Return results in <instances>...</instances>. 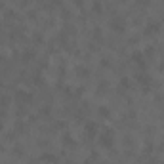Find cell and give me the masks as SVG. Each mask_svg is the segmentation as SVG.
I'll use <instances>...</instances> for the list:
<instances>
[{
  "label": "cell",
  "mask_w": 164,
  "mask_h": 164,
  "mask_svg": "<svg viewBox=\"0 0 164 164\" xmlns=\"http://www.w3.org/2000/svg\"><path fill=\"white\" fill-rule=\"evenodd\" d=\"M158 31H160L158 21H147V25L143 27V32H145V34H156Z\"/></svg>",
  "instance_id": "obj_1"
},
{
  "label": "cell",
  "mask_w": 164,
  "mask_h": 164,
  "mask_svg": "<svg viewBox=\"0 0 164 164\" xmlns=\"http://www.w3.org/2000/svg\"><path fill=\"white\" fill-rule=\"evenodd\" d=\"M99 141H101V145L103 147H113V143H114V136H113V132H105V134H101V137H99Z\"/></svg>",
  "instance_id": "obj_2"
},
{
  "label": "cell",
  "mask_w": 164,
  "mask_h": 164,
  "mask_svg": "<svg viewBox=\"0 0 164 164\" xmlns=\"http://www.w3.org/2000/svg\"><path fill=\"white\" fill-rule=\"evenodd\" d=\"M137 80H139L141 86H149V84H151V76L147 73H139V74H137Z\"/></svg>",
  "instance_id": "obj_3"
},
{
  "label": "cell",
  "mask_w": 164,
  "mask_h": 164,
  "mask_svg": "<svg viewBox=\"0 0 164 164\" xmlns=\"http://www.w3.org/2000/svg\"><path fill=\"white\" fill-rule=\"evenodd\" d=\"M111 27H113L114 31L122 32L124 31V21H122V19H114V21H111Z\"/></svg>",
  "instance_id": "obj_4"
},
{
  "label": "cell",
  "mask_w": 164,
  "mask_h": 164,
  "mask_svg": "<svg viewBox=\"0 0 164 164\" xmlns=\"http://www.w3.org/2000/svg\"><path fill=\"white\" fill-rule=\"evenodd\" d=\"M132 59L136 61V63H139V67H143V65H145V59H143V54H141V52H134Z\"/></svg>",
  "instance_id": "obj_5"
},
{
  "label": "cell",
  "mask_w": 164,
  "mask_h": 164,
  "mask_svg": "<svg viewBox=\"0 0 164 164\" xmlns=\"http://www.w3.org/2000/svg\"><path fill=\"white\" fill-rule=\"evenodd\" d=\"M96 132H97L96 124H94V122H88V124H86V134H88L90 137H94V136H96Z\"/></svg>",
  "instance_id": "obj_6"
},
{
  "label": "cell",
  "mask_w": 164,
  "mask_h": 164,
  "mask_svg": "<svg viewBox=\"0 0 164 164\" xmlns=\"http://www.w3.org/2000/svg\"><path fill=\"white\" fill-rule=\"evenodd\" d=\"M42 160H44V162H55V156L46 153V155H42Z\"/></svg>",
  "instance_id": "obj_7"
},
{
  "label": "cell",
  "mask_w": 164,
  "mask_h": 164,
  "mask_svg": "<svg viewBox=\"0 0 164 164\" xmlns=\"http://www.w3.org/2000/svg\"><path fill=\"white\" fill-rule=\"evenodd\" d=\"M99 113H101V116H103V119H107V116H109V109H107V107H99Z\"/></svg>",
  "instance_id": "obj_8"
},
{
  "label": "cell",
  "mask_w": 164,
  "mask_h": 164,
  "mask_svg": "<svg viewBox=\"0 0 164 164\" xmlns=\"http://www.w3.org/2000/svg\"><path fill=\"white\" fill-rule=\"evenodd\" d=\"M120 86H122V88H126V86L130 88V78H126V76H124L122 80H120Z\"/></svg>",
  "instance_id": "obj_9"
},
{
  "label": "cell",
  "mask_w": 164,
  "mask_h": 164,
  "mask_svg": "<svg viewBox=\"0 0 164 164\" xmlns=\"http://www.w3.org/2000/svg\"><path fill=\"white\" fill-rule=\"evenodd\" d=\"M0 130H2V124H0Z\"/></svg>",
  "instance_id": "obj_10"
}]
</instances>
